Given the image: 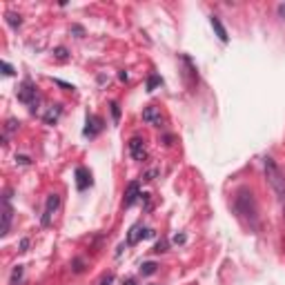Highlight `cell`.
<instances>
[{
    "instance_id": "obj_1",
    "label": "cell",
    "mask_w": 285,
    "mask_h": 285,
    "mask_svg": "<svg viewBox=\"0 0 285 285\" xmlns=\"http://www.w3.org/2000/svg\"><path fill=\"white\" fill-rule=\"evenodd\" d=\"M234 210L238 212L241 219H245L256 230V225H259V212H256V200L250 189H238L236 198H234Z\"/></svg>"
},
{
    "instance_id": "obj_2",
    "label": "cell",
    "mask_w": 285,
    "mask_h": 285,
    "mask_svg": "<svg viewBox=\"0 0 285 285\" xmlns=\"http://www.w3.org/2000/svg\"><path fill=\"white\" fill-rule=\"evenodd\" d=\"M263 170H265V176H267V183L272 185L274 194L281 200V205L285 208V174L278 170V165L274 163L272 158H265L263 160Z\"/></svg>"
},
{
    "instance_id": "obj_3",
    "label": "cell",
    "mask_w": 285,
    "mask_h": 285,
    "mask_svg": "<svg viewBox=\"0 0 285 285\" xmlns=\"http://www.w3.org/2000/svg\"><path fill=\"white\" fill-rule=\"evenodd\" d=\"M18 100H22V103L29 105V107H33V105H36V100H38V92H36V87L31 85L29 78H27V80L18 87Z\"/></svg>"
},
{
    "instance_id": "obj_4",
    "label": "cell",
    "mask_w": 285,
    "mask_h": 285,
    "mask_svg": "<svg viewBox=\"0 0 285 285\" xmlns=\"http://www.w3.org/2000/svg\"><path fill=\"white\" fill-rule=\"evenodd\" d=\"M58 205H60V196H58V194H49L47 205H45V212H43V225L45 227L52 225V219H54L56 210H58Z\"/></svg>"
},
{
    "instance_id": "obj_5",
    "label": "cell",
    "mask_w": 285,
    "mask_h": 285,
    "mask_svg": "<svg viewBox=\"0 0 285 285\" xmlns=\"http://www.w3.org/2000/svg\"><path fill=\"white\" fill-rule=\"evenodd\" d=\"M130 154H132L134 160H138V163L147 160V147H145V141H141V138H132L130 141Z\"/></svg>"
},
{
    "instance_id": "obj_6",
    "label": "cell",
    "mask_w": 285,
    "mask_h": 285,
    "mask_svg": "<svg viewBox=\"0 0 285 285\" xmlns=\"http://www.w3.org/2000/svg\"><path fill=\"white\" fill-rule=\"evenodd\" d=\"M11 219H14V210H11V205H9V194H5V198H3V232H0L3 236L9 234Z\"/></svg>"
},
{
    "instance_id": "obj_7",
    "label": "cell",
    "mask_w": 285,
    "mask_h": 285,
    "mask_svg": "<svg viewBox=\"0 0 285 285\" xmlns=\"http://www.w3.org/2000/svg\"><path fill=\"white\" fill-rule=\"evenodd\" d=\"M143 120L147 123V125H152V127H160V125H163V116H160L158 107H154V105H149V107L143 109Z\"/></svg>"
},
{
    "instance_id": "obj_8",
    "label": "cell",
    "mask_w": 285,
    "mask_h": 285,
    "mask_svg": "<svg viewBox=\"0 0 285 285\" xmlns=\"http://www.w3.org/2000/svg\"><path fill=\"white\" fill-rule=\"evenodd\" d=\"M143 194H141V187H138V183L136 181H132L130 185H127V192H125V200H123V205L125 208H132L134 203H136L138 198H141Z\"/></svg>"
},
{
    "instance_id": "obj_9",
    "label": "cell",
    "mask_w": 285,
    "mask_h": 285,
    "mask_svg": "<svg viewBox=\"0 0 285 285\" xmlns=\"http://www.w3.org/2000/svg\"><path fill=\"white\" fill-rule=\"evenodd\" d=\"M76 178H78L76 185H78V189H80V192L92 185V174H89L85 167H78V170H76Z\"/></svg>"
},
{
    "instance_id": "obj_10",
    "label": "cell",
    "mask_w": 285,
    "mask_h": 285,
    "mask_svg": "<svg viewBox=\"0 0 285 285\" xmlns=\"http://www.w3.org/2000/svg\"><path fill=\"white\" fill-rule=\"evenodd\" d=\"M149 234H152V232L145 230V227H141V225H134V227H132V232H130V236H127V243H130V245H136L143 236H149Z\"/></svg>"
},
{
    "instance_id": "obj_11",
    "label": "cell",
    "mask_w": 285,
    "mask_h": 285,
    "mask_svg": "<svg viewBox=\"0 0 285 285\" xmlns=\"http://www.w3.org/2000/svg\"><path fill=\"white\" fill-rule=\"evenodd\" d=\"M210 22H212V27H214L219 40L221 43H227V31H225V27H223V22L219 20V16H210Z\"/></svg>"
},
{
    "instance_id": "obj_12",
    "label": "cell",
    "mask_w": 285,
    "mask_h": 285,
    "mask_svg": "<svg viewBox=\"0 0 285 285\" xmlns=\"http://www.w3.org/2000/svg\"><path fill=\"white\" fill-rule=\"evenodd\" d=\"M100 130V120L96 118V116H89L87 118V130H85V136H96Z\"/></svg>"
},
{
    "instance_id": "obj_13",
    "label": "cell",
    "mask_w": 285,
    "mask_h": 285,
    "mask_svg": "<svg viewBox=\"0 0 285 285\" xmlns=\"http://www.w3.org/2000/svg\"><path fill=\"white\" fill-rule=\"evenodd\" d=\"M58 116H60V105H52L49 111L45 114V123H47V125H54V123L58 120Z\"/></svg>"
},
{
    "instance_id": "obj_14",
    "label": "cell",
    "mask_w": 285,
    "mask_h": 285,
    "mask_svg": "<svg viewBox=\"0 0 285 285\" xmlns=\"http://www.w3.org/2000/svg\"><path fill=\"white\" fill-rule=\"evenodd\" d=\"M156 267H158V265L149 261V263H143V265H141V272H143L145 276H149V274H154V272H156Z\"/></svg>"
},
{
    "instance_id": "obj_15",
    "label": "cell",
    "mask_w": 285,
    "mask_h": 285,
    "mask_svg": "<svg viewBox=\"0 0 285 285\" xmlns=\"http://www.w3.org/2000/svg\"><path fill=\"white\" fill-rule=\"evenodd\" d=\"M7 22H9V25H11V27H14V29H16V27H20V25H22V20H20V16H16V14H11V11H9V14H7Z\"/></svg>"
},
{
    "instance_id": "obj_16",
    "label": "cell",
    "mask_w": 285,
    "mask_h": 285,
    "mask_svg": "<svg viewBox=\"0 0 285 285\" xmlns=\"http://www.w3.org/2000/svg\"><path fill=\"white\" fill-rule=\"evenodd\" d=\"M20 276H22V265H18V267H14V272H11V285H18V281H20Z\"/></svg>"
},
{
    "instance_id": "obj_17",
    "label": "cell",
    "mask_w": 285,
    "mask_h": 285,
    "mask_svg": "<svg viewBox=\"0 0 285 285\" xmlns=\"http://www.w3.org/2000/svg\"><path fill=\"white\" fill-rule=\"evenodd\" d=\"M54 56H56L58 60H67V49H65V47H56V49H54Z\"/></svg>"
},
{
    "instance_id": "obj_18",
    "label": "cell",
    "mask_w": 285,
    "mask_h": 285,
    "mask_svg": "<svg viewBox=\"0 0 285 285\" xmlns=\"http://www.w3.org/2000/svg\"><path fill=\"white\" fill-rule=\"evenodd\" d=\"M0 67H3V74H5V76H14V67H11L7 60H3V63H0Z\"/></svg>"
},
{
    "instance_id": "obj_19",
    "label": "cell",
    "mask_w": 285,
    "mask_h": 285,
    "mask_svg": "<svg viewBox=\"0 0 285 285\" xmlns=\"http://www.w3.org/2000/svg\"><path fill=\"white\" fill-rule=\"evenodd\" d=\"M156 85H160V78L158 76H152V78H149V83H147V89H149V92H154Z\"/></svg>"
},
{
    "instance_id": "obj_20",
    "label": "cell",
    "mask_w": 285,
    "mask_h": 285,
    "mask_svg": "<svg viewBox=\"0 0 285 285\" xmlns=\"http://www.w3.org/2000/svg\"><path fill=\"white\" fill-rule=\"evenodd\" d=\"M16 127H18V120H14V118L7 120V132H14Z\"/></svg>"
},
{
    "instance_id": "obj_21",
    "label": "cell",
    "mask_w": 285,
    "mask_h": 285,
    "mask_svg": "<svg viewBox=\"0 0 285 285\" xmlns=\"http://www.w3.org/2000/svg\"><path fill=\"white\" fill-rule=\"evenodd\" d=\"M158 174V170H149L147 174H145V181H154V176Z\"/></svg>"
},
{
    "instance_id": "obj_22",
    "label": "cell",
    "mask_w": 285,
    "mask_h": 285,
    "mask_svg": "<svg viewBox=\"0 0 285 285\" xmlns=\"http://www.w3.org/2000/svg\"><path fill=\"white\" fill-rule=\"evenodd\" d=\"M165 248H167V243H165V241H158V245H156L154 252H158V254H160V252H165Z\"/></svg>"
},
{
    "instance_id": "obj_23",
    "label": "cell",
    "mask_w": 285,
    "mask_h": 285,
    "mask_svg": "<svg viewBox=\"0 0 285 285\" xmlns=\"http://www.w3.org/2000/svg\"><path fill=\"white\" fill-rule=\"evenodd\" d=\"M111 114H114V120H118L120 111H118V105H116V103H111Z\"/></svg>"
},
{
    "instance_id": "obj_24",
    "label": "cell",
    "mask_w": 285,
    "mask_h": 285,
    "mask_svg": "<svg viewBox=\"0 0 285 285\" xmlns=\"http://www.w3.org/2000/svg\"><path fill=\"white\" fill-rule=\"evenodd\" d=\"M16 163H20V165H29V158H27V156H16Z\"/></svg>"
},
{
    "instance_id": "obj_25",
    "label": "cell",
    "mask_w": 285,
    "mask_h": 285,
    "mask_svg": "<svg viewBox=\"0 0 285 285\" xmlns=\"http://www.w3.org/2000/svg\"><path fill=\"white\" fill-rule=\"evenodd\" d=\"M27 248H29V238H22L20 241V252H27Z\"/></svg>"
},
{
    "instance_id": "obj_26",
    "label": "cell",
    "mask_w": 285,
    "mask_h": 285,
    "mask_svg": "<svg viewBox=\"0 0 285 285\" xmlns=\"http://www.w3.org/2000/svg\"><path fill=\"white\" fill-rule=\"evenodd\" d=\"M71 31L76 33V38H83V33H85V31H83V27H78V25H76V27H71Z\"/></svg>"
},
{
    "instance_id": "obj_27",
    "label": "cell",
    "mask_w": 285,
    "mask_h": 285,
    "mask_svg": "<svg viewBox=\"0 0 285 285\" xmlns=\"http://www.w3.org/2000/svg\"><path fill=\"white\" fill-rule=\"evenodd\" d=\"M111 281H114V274H107V276H103V281H100V285H109Z\"/></svg>"
},
{
    "instance_id": "obj_28",
    "label": "cell",
    "mask_w": 285,
    "mask_h": 285,
    "mask_svg": "<svg viewBox=\"0 0 285 285\" xmlns=\"http://www.w3.org/2000/svg\"><path fill=\"white\" fill-rule=\"evenodd\" d=\"M174 243H185V236H183V234H176V236H174Z\"/></svg>"
},
{
    "instance_id": "obj_29",
    "label": "cell",
    "mask_w": 285,
    "mask_h": 285,
    "mask_svg": "<svg viewBox=\"0 0 285 285\" xmlns=\"http://www.w3.org/2000/svg\"><path fill=\"white\" fill-rule=\"evenodd\" d=\"M278 14H281V18H285V5H278Z\"/></svg>"
},
{
    "instance_id": "obj_30",
    "label": "cell",
    "mask_w": 285,
    "mask_h": 285,
    "mask_svg": "<svg viewBox=\"0 0 285 285\" xmlns=\"http://www.w3.org/2000/svg\"><path fill=\"white\" fill-rule=\"evenodd\" d=\"M125 285H136V283H134V281H132V278H130V281H127Z\"/></svg>"
}]
</instances>
